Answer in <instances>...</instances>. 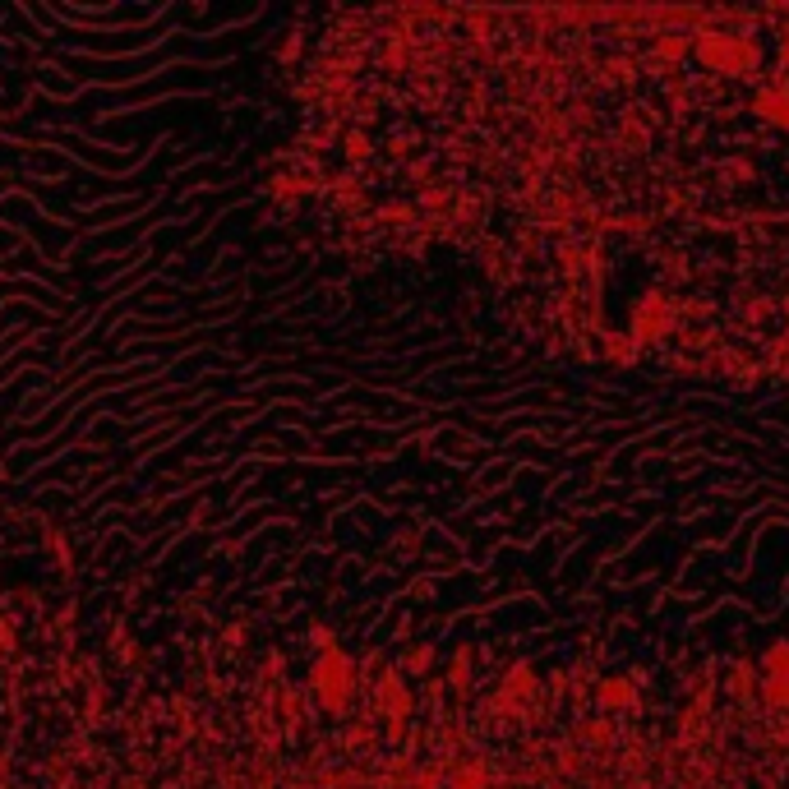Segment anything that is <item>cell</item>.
<instances>
[{
    "label": "cell",
    "instance_id": "1",
    "mask_svg": "<svg viewBox=\"0 0 789 789\" xmlns=\"http://www.w3.org/2000/svg\"><path fill=\"white\" fill-rule=\"evenodd\" d=\"M693 51L706 70H720V74H743V70H753V65H762V47L739 33H697Z\"/></svg>",
    "mask_w": 789,
    "mask_h": 789
},
{
    "label": "cell",
    "instance_id": "2",
    "mask_svg": "<svg viewBox=\"0 0 789 789\" xmlns=\"http://www.w3.org/2000/svg\"><path fill=\"white\" fill-rule=\"evenodd\" d=\"M670 323H674V310H670V300H665V291H646V296L633 305V337L637 342H660V337L670 333Z\"/></svg>",
    "mask_w": 789,
    "mask_h": 789
},
{
    "label": "cell",
    "instance_id": "3",
    "mask_svg": "<svg viewBox=\"0 0 789 789\" xmlns=\"http://www.w3.org/2000/svg\"><path fill=\"white\" fill-rule=\"evenodd\" d=\"M753 111L766 120V125L789 130V84H766L762 93L753 97Z\"/></svg>",
    "mask_w": 789,
    "mask_h": 789
},
{
    "label": "cell",
    "instance_id": "4",
    "mask_svg": "<svg viewBox=\"0 0 789 789\" xmlns=\"http://www.w3.org/2000/svg\"><path fill=\"white\" fill-rule=\"evenodd\" d=\"M637 702V693H633V683L623 679V674H614V679H600V688H596V706L610 716V711H628V706Z\"/></svg>",
    "mask_w": 789,
    "mask_h": 789
},
{
    "label": "cell",
    "instance_id": "5",
    "mask_svg": "<svg viewBox=\"0 0 789 789\" xmlns=\"http://www.w3.org/2000/svg\"><path fill=\"white\" fill-rule=\"evenodd\" d=\"M762 670H766V679H789V637H780V642L766 646Z\"/></svg>",
    "mask_w": 789,
    "mask_h": 789
},
{
    "label": "cell",
    "instance_id": "6",
    "mask_svg": "<svg viewBox=\"0 0 789 789\" xmlns=\"http://www.w3.org/2000/svg\"><path fill=\"white\" fill-rule=\"evenodd\" d=\"M688 47H693V42H688L683 33H660L651 51H656V56H665V60H679V56H688Z\"/></svg>",
    "mask_w": 789,
    "mask_h": 789
},
{
    "label": "cell",
    "instance_id": "7",
    "mask_svg": "<svg viewBox=\"0 0 789 789\" xmlns=\"http://www.w3.org/2000/svg\"><path fill=\"white\" fill-rule=\"evenodd\" d=\"M762 702L771 706V711H785V716H789V679H766Z\"/></svg>",
    "mask_w": 789,
    "mask_h": 789
},
{
    "label": "cell",
    "instance_id": "8",
    "mask_svg": "<svg viewBox=\"0 0 789 789\" xmlns=\"http://www.w3.org/2000/svg\"><path fill=\"white\" fill-rule=\"evenodd\" d=\"M485 766H457L453 771V789H485Z\"/></svg>",
    "mask_w": 789,
    "mask_h": 789
},
{
    "label": "cell",
    "instance_id": "9",
    "mask_svg": "<svg viewBox=\"0 0 789 789\" xmlns=\"http://www.w3.org/2000/svg\"><path fill=\"white\" fill-rule=\"evenodd\" d=\"M605 356H610V360H623V365H628V360H633V342H628L623 333H610V337H605Z\"/></svg>",
    "mask_w": 789,
    "mask_h": 789
},
{
    "label": "cell",
    "instance_id": "10",
    "mask_svg": "<svg viewBox=\"0 0 789 789\" xmlns=\"http://www.w3.org/2000/svg\"><path fill=\"white\" fill-rule=\"evenodd\" d=\"M582 734H586V743H591V748H605V743L614 739V725H610V720H591Z\"/></svg>",
    "mask_w": 789,
    "mask_h": 789
},
{
    "label": "cell",
    "instance_id": "11",
    "mask_svg": "<svg viewBox=\"0 0 789 789\" xmlns=\"http://www.w3.org/2000/svg\"><path fill=\"white\" fill-rule=\"evenodd\" d=\"M780 60L789 65V37H780Z\"/></svg>",
    "mask_w": 789,
    "mask_h": 789
}]
</instances>
